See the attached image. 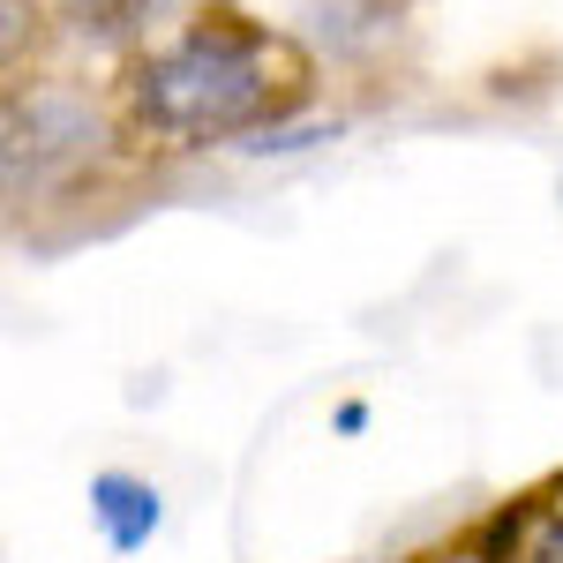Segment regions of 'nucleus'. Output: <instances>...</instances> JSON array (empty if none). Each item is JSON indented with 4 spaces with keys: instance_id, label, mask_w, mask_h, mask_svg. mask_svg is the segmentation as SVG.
I'll return each instance as SVG.
<instances>
[{
    "instance_id": "nucleus-1",
    "label": "nucleus",
    "mask_w": 563,
    "mask_h": 563,
    "mask_svg": "<svg viewBox=\"0 0 563 563\" xmlns=\"http://www.w3.org/2000/svg\"><path fill=\"white\" fill-rule=\"evenodd\" d=\"M113 121L143 166L203 151H271L316 106V53L294 31H271L241 8H196L180 31L135 45L113 76Z\"/></svg>"
},
{
    "instance_id": "nucleus-2",
    "label": "nucleus",
    "mask_w": 563,
    "mask_h": 563,
    "mask_svg": "<svg viewBox=\"0 0 563 563\" xmlns=\"http://www.w3.org/2000/svg\"><path fill=\"white\" fill-rule=\"evenodd\" d=\"M8 143H0V180H8V211L31 218L53 203H84L121 158H135L113 98H84L60 84H15L8 90Z\"/></svg>"
},
{
    "instance_id": "nucleus-3",
    "label": "nucleus",
    "mask_w": 563,
    "mask_h": 563,
    "mask_svg": "<svg viewBox=\"0 0 563 563\" xmlns=\"http://www.w3.org/2000/svg\"><path fill=\"white\" fill-rule=\"evenodd\" d=\"M180 0H53V15L84 45H113L129 60L135 45H151V23H166Z\"/></svg>"
},
{
    "instance_id": "nucleus-4",
    "label": "nucleus",
    "mask_w": 563,
    "mask_h": 563,
    "mask_svg": "<svg viewBox=\"0 0 563 563\" xmlns=\"http://www.w3.org/2000/svg\"><path fill=\"white\" fill-rule=\"evenodd\" d=\"M488 533H504V549L488 563H563V481L519 496L511 511H496Z\"/></svg>"
},
{
    "instance_id": "nucleus-5",
    "label": "nucleus",
    "mask_w": 563,
    "mask_h": 563,
    "mask_svg": "<svg viewBox=\"0 0 563 563\" xmlns=\"http://www.w3.org/2000/svg\"><path fill=\"white\" fill-rule=\"evenodd\" d=\"M90 511L106 519L113 549H135V541L158 526V488H143V481H129V474H106L90 488Z\"/></svg>"
}]
</instances>
